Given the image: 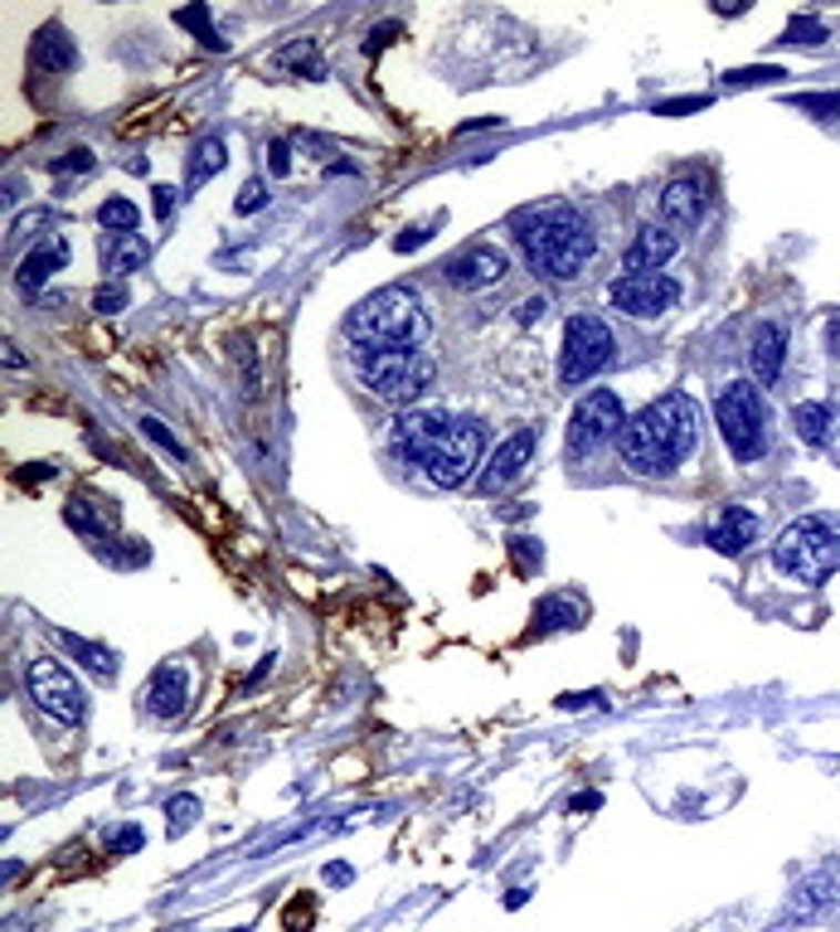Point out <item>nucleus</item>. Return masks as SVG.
<instances>
[{"label": "nucleus", "instance_id": "obj_1", "mask_svg": "<svg viewBox=\"0 0 840 932\" xmlns=\"http://www.w3.org/2000/svg\"><path fill=\"white\" fill-rule=\"evenodd\" d=\"M622 462L636 477H670L695 457L699 447V403L690 393H660L656 403H646L642 413L622 428Z\"/></svg>", "mask_w": 840, "mask_h": 932}, {"label": "nucleus", "instance_id": "obj_2", "mask_svg": "<svg viewBox=\"0 0 840 932\" xmlns=\"http://www.w3.org/2000/svg\"><path fill=\"white\" fill-rule=\"evenodd\" d=\"M515 244L525 253L534 277H544V283H568L597 253V234L578 204L550 199V204H530L525 214H515Z\"/></svg>", "mask_w": 840, "mask_h": 932}, {"label": "nucleus", "instance_id": "obj_3", "mask_svg": "<svg viewBox=\"0 0 840 932\" xmlns=\"http://www.w3.org/2000/svg\"><path fill=\"white\" fill-rule=\"evenodd\" d=\"M428 330V306L413 287H379L346 316V336L360 350H418Z\"/></svg>", "mask_w": 840, "mask_h": 932}, {"label": "nucleus", "instance_id": "obj_4", "mask_svg": "<svg viewBox=\"0 0 840 932\" xmlns=\"http://www.w3.org/2000/svg\"><path fill=\"white\" fill-rule=\"evenodd\" d=\"M772 569L792 583H807L817 588L840 569V520L831 515H801L792 520L778 544H772Z\"/></svg>", "mask_w": 840, "mask_h": 932}, {"label": "nucleus", "instance_id": "obj_5", "mask_svg": "<svg viewBox=\"0 0 840 932\" xmlns=\"http://www.w3.org/2000/svg\"><path fill=\"white\" fill-rule=\"evenodd\" d=\"M715 418H719V438L734 452V462H758V457L768 452V403H762L758 385H748V379L724 385L715 399Z\"/></svg>", "mask_w": 840, "mask_h": 932}, {"label": "nucleus", "instance_id": "obj_6", "mask_svg": "<svg viewBox=\"0 0 840 932\" xmlns=\"http://www.w3.org/2000/svg\"><path fill=\"white\" fill-rule=\"evenodd\" d=\"M355 369L365 389L385 403H413L438 375V365L423 350H355Z\"/></svg>", "mask_w": 840, "mask_h": 932}, {"label": "nucleus", "instance_id": "obj_7", "mask_svg": "<svg viewBox=\"0 0 840 932\" xmlns=\"http://www.w3.org/2000/svg\"><path fill=\"white\" fill-rule=\"evenodd\" d=\"M613 365V330H607L603 316L578 311L568 316L564 326V355H559V385H588L593 375Z\"/></svg>", "mask_w": 840, "mask_h": 932}, {"label": "nucleus", "instance_id": "obj_8", "mask_svg": "<svg viewBox=\"0 0 840 932\" xmlns=\"http://www.w3.org/2000/svg\"><path fill=\"white\" fill-rule=\"evenodd\" d=\"M481 447H486V428H481L477 418H452V428L432 442V452L423 462L428 481H432V487H448V491L467 487L477 462H481Z\"/></svg>", "mask_w": 840, "mask_h": 932}, {"label": "nucleus", "instance_id": "obj_9", "mask_svg": "<svg viewBox=\"0 0 840 932\" xmlns=\"http://www.w3.org/2000/svg\"><path fill=\"white\" fill-rule=\"evenodd\" d=\"M622 428H627V413H622V399L613 389H593L588 399L574 408V418H568V457L583 462V457L603 452L607 442L622 438Z\"/></svg>", "mask_w": 840, "mask_h": 932}, {"label": "nucleus", "instance_id": "obj_10", "mask_svg": "<svg viewBox=\"0 0 840 932\" xmlns=\"http://www.w3.org/2000/svg\"><path fill=\"white\" fill-rule=\"evenodd\" d=\"M24 685H30V699L40 705L49 719L59 724H83L88 714V699H83V685L69 675L63 660H30V675H24Z\"/></svg>", "mask_w": 840, "mask_h": 932}, {"label": "nucleus", "instance_id": "obj_11", "mask_svg": "<svg viewBox=\"0 0 840 932\" xmlns=\"http://www.w3.org/2000/svg\"><path fill=\"white\" fill-rule=\"evenodd\" d=\"M607 301H613V311L632 316V321H656V316H666L670 306L680 301V283L666 273L617 277V283L607 287Z\"/></svg>", "mask_w": 840, "mask_h": 932}, {"label": "nucleus", "instance_id": "obj_12", "mask_svg": "<svg viewBox=\"0 0 840 932\" xmlns=\"http://www.w3.org/2000/svg\"><path fill=\"white\" fill-rule=\"evenodd\" d=\"M452 428V418L442 408H409V413L393 418V452L409 457V462H428L432 442Z\"/></svg>", "mask_w": 840, "mask_h": 932}, {"label": "nucleus", "instance_id": "obj_13", "mask_svg": "<svg viewBox=\"0 0 840 932\" xmlns=\"http://www.w3.org/2000/svg\"><path fill=\"white\" fill-rule=\"evenodd\" d=\"M534 447H540V428H520L511 432L501 447L491 452V462L486 471H481V491H505V487H515L520 477H525V467H530V457H534Z\"/></svg>", "mask_w": 840, "mask_h": 932}, {"label": "nucleus", "instance_id": "obj_14", "mask_svg": "<svg viewBox=\"0 0 840 932\" xmlns=\"http://www.w3.org/2000/svg\"><path fill=\"white\" fill-rule=\"evenodd\" d=\"M442 277L457 287V291H481V287H495L505 277V253L491 248V244H472L462 248L457 258L442 267Z\"/></svg>", "mask_w": 840, "mask_h": 932}, {"label": "nucleus", "instance_id": "obj_15", "mask_svg": "<svg viewBox=\"0 0 840 932\" xmlns=\"http://www.w3.org/2000/svg\"><path fill=\"white\" fill-rule=\"evenodd\" d=\"M680 253V238L670 234V228L660 224H646L642 234L632 238V248L622 253V277H642V273H656V267H666L670 258Z\"/></svg>", "mask_w": 840, "mask_h": 932}, {"label": "nucleus", "instance_id": "obj_16", "mask_svg": "<svg viewBox=\"0 0 840 932\" xmlns=\"http://www.w3.org/2000/svg\"><path fill=\"white\" fill-rule=\"evenodd\" d=\"M836 903H840V860H826L821 870H811L797 884V893H792V918L811 923V918L831 913Z\"/></svg>", "mask_w": 840, "mask_h": 932}, {"label": "nucleus", "instance_id": "obj_17", "mask_svg": "<svg viewBox=\"0 0 840 932\" xmlns=\"http://www.w3.org/2000/svg\"><path fill=\"white\" fill-rule=\"evenodd\" d=\"M754 540H758V515L748 505H719V515L709 520V530H705V544L729 559L744 554Z\"/></svg>", "mask_w": 840, "mask_h": 932}, {"label": "nucleus", "instance_id": "obj_18", "mask_svg": "<svg viewBox=\"0 0 840 932\" xmlns=\"http://www.w3.org/2000/svg\"><path fill=\"white\" fill-rule=\"evenodd\" d=\"M782 360H787V330H782L778 321H762V326L754 330V340H748V369H754L758 389L778 385Z\"/></svg>", "mask_w": 840, "mask_h": 932}, {"label": "nucleus", "instance_id": "obj_19", "mask_svg": "<svg viewBox=\"0 0 840 932\" xmlns=\"http://www.w3.org/2000/svg\"><path fill=\"white\" fill-rule=\"evenodd\" d=\"M705 209H709V185L699 181V175H680V181H670L666 195H660V214H666L670 224H680V228L699 224V219H705Z\"/></svg>", "mask_w": 840, "mask_h": 932}, {"label": "nucleus", "instance_id": "obj_20", "mask_svg": "<svg viewBox=\"0 0 840 932\" xmlns=\"http://www.w3.org/2000/svg\"><path fill=\"white\" fill-rule=\"evenodd\" d=\"M189 699V675L185 666H161L146 685V714L151 719H181Z\"/></svg>", "mask_w": 840, "mask_h": 932}, {"label": "nucleus", "instance_id": "obj_21", "mask_svg": "<svg viewBox=\"0 0 840 932\" xmlns=\"http://www.w3.org/2000/svg\"><path fill=\"white\" fill-rule=\"evenodd\" d=\"M63 267H69V244H63V238H44L40 248H34V253H24V258H20L16 287L24 291V297H34V291H40V287L49 283V277L63 273Z\"/></svg>", "mask_w": 840, "mask_h": 932}, {"label": "nucleus", "instance_id": "obj_22", "mask_svg": "<svg viewBox=\"0 0 840 932\" xmlns=\"http://www.w3.org/2000/svg\"><path fill=\"white\" fill-rule=\"evenodd\" d=\"M30 59H34V69H40V73H73V69H79V49H73V40L63 30H54V24L40 30Z\"/></svg>", "mask_w": 840, "mask_h": 932}, {"label": "nucleus", "instance_id": "obj_23", "mask_svg": "<svg viewBox=\"0 0 840 932\" xmlns=\"http://www.w3.org/2000/svg\"><path fill=\"white\" fill-rule=\"evenodd\" d=\"M792 428L807 447H826L836 438V413L826 403H797L792 408Z\"/></svg>", "mask_w": 840, "mask_h": 932}, {"label": "nucleus", "instance_id": "obj_24", "mask_svg": "<svg viewBox=\"0 0 840 932\" xmlns=\"http://www.w3.org/2000/svg\"><path fill=\"white\" fill-rule=\"evenodd\" d=\"M146 258H151V244L142 234H122V238H112L107 244V273L112 277H126V273H136V267H146Z\"/></svg>", "mask_w": 840, "mask_h": 932}, {"label": "nucleus", "instance_id": "obj_25", "mask_svg": "<svg viewBox=\"0 0 840 932\" xmlns=\"http://www.w3.org/2000/svg\"><path fill=\"white\" fill-rule=\"evenodd\" d=\"M224 142L219 136H205V142H195V151H189V171H185V185L195 190V185H205V181H214V175L224 171Z\"/></svg>", "mask_w": 840, "mask_h": 932}, {"label": "nucleus", "instance_id": "obj_26", "mask_svg": "<svg viewBox=\"0 0 840 932\" xmlns=\"http://www.w3.org/2000/svg\"><path fill=\"white\" fill-rule=\"evenodd\" d=\"M59 646L69 651V656H79L93 675H103V680H112V675H117V656H112L107 646H93V642H83V636H73V632H63Z\"/></svg>", "mask_w": 840, "mask_h": 932}, {"label": "nucleus", "instance_id": "obj_27", "mask_svg": "<svg viewBox=\"0 0 840 932\" xmlns=\"http://www.w3.org/2000/svg\"><path fill=\"white\" fill-rule=\"evenodd\" d=\"M136 219H142V214H136V204L132 199H103L98 204V224L107 228V234H136Z\"/></svg>", "mask_w": 840, "mask_h": 932}, {"label": "nucleus", "instance_id": "obj_28", "mask_svg": "<svg viewBox=\"0 0 840 932\" xmlns=\"http://www.w3.org/2000/svg\"><path fill=\"white\" fill-rule=\"evenodd\" d=\"M277 63L291 73H307V79H321V59H316V40H297V44H287L283 54H277Z\"/></svg>", "mask_w": 840, "mask_h": 932}, {"label": "nucleus", "instance_id": "obj_29", "mask_svg": "<svg viewBox=\"0 0 840 932\" xmlns=\"http://www.w3.org/2000/svg\"><path fill=\"white\" fill-rule=\"evenodd\" d=\"M195 821H199V797H171L165 801V831L171 836H185Z\"/></svg>", "mask_w": 840, "mask_h": 932}, {"label": "nucleus", "instance_id": "obj_30", "mask_svg": "<svg viewBox=\"0 0 840 932\" xmlns=\"http://www.w3.org/2000/svg\"><path fill=\"white\" fill-rule=\"evenodd\" d=\"M787 102L801 107V112H811V117H821V122L840 117V93H797V98H787Z\"/></svg>", "mask_w": 840, "mask_h": 932}, {"label": "nucleus", "instance_id": "obj_31", "mask_svg": "<svg viewBox=\"0 0 840 932\" xmlns=\"http://www.w3.org/2000/svg\"><path fill=\"white\" fill-rule=\"evenodd\" d=\"M787 44H807V49L826 44V24L811 20V16H797L792 24H787Z\"/></svg>", "mask_w": 840, "mask_h": 932}, {"label": "nucleus", "instance_id": "obj_32", "mask_svg": "<svg viewBox=\"0 0 840 932\" xmlns=\"http://www.w3.org/2000/svg\"><path fill=\"white\" fill-rule=\"evenodd\" d=\"M787 79V73L778 69V63H758V69H734V73H724V83L729 88H748V83H778Z\"/></svg>", "mask_w": 840, "mask_h": 932}, {"label": "nucleus", "instance_id": "obj_33", "mask_svg": "<svg viewBox=\"0 0 840 932\" xmlns=\"http://www.w3.org/2000/svg\"><path fill=\"white\" fill-rule=\"evenodd\" d=\"M40 228H54V209H30V214H20V219L10 224V234H16V238H40Z\"/></svg>", "mask_w": 840, "mask_h": 932}, {"label": "nucleus", "instance_id": "obj_34", "mask_svg": "<svg viewBox=\"0 0 840 932\" xmlns=\"http://www.w3.org/2000/svg\"><path fill=\"white\" fill-rule=\"evenodd\" d=\"M181 24H189V30H199V40H205L209 49H224V40L214 30H205V20H209V10L205 6H189V10H181V16H175Z\"/></svg>", "mask_w": 840, "mask_h": 932}, {"label": "nucleus", "instance_id": "obj_35", "mask_svg": "<svg viewBox=\"0 0 840 932\" xmlns=\"http://www.w3.org/2000/svg\"><path fill=\"white\" fill-rule=\"evenodd\" d=\"M263 204H267V185H263V181H248L244 190H238L234 209H238V214H253V209H263Z\"/></svg>", "mask_w": 840, "mask_h": 932}, {"label": "nucleus", "instance_id": "obj_36", "mask_svg": "<svg viewBox=\"0 0 840 932\" xmlns=\"http://www.w3.org/2000/svg\"><path fill=\"white\" fill-rule=\"evenodd\" d=\"M142 840H146V836H142V826H122V831H112V836H107V850H112V854L142 850Z\"/></svg>", "mask_w": 840, "mask_h": 932}, {"label": "nucleus", "instance_id": "obj_37", "mask_svg": "<svg viewBox=\"0 0 840 932\" xmlns=\"http://www.w3.org/2000/svg\"><path fill=\"white\" fill-rule=\"evenodd\" d=\"M142 432H146V438L156 442V447H165V452H171V457H185V447L175 442L171 432H165V423H156V418H142Z\"/></svg>", "mask_w": 840, "mask_h": 932}, {"label": "nucleus", "instance_id": "obj_38", "mask_svg": "<svg viewBox=\"0 0 840 932\" xmlns=\"http://www.w3.org/2000/svg\"><path fill=\"white\" fill-rule=\"evenodd\" d=\"M93 306H98V311H103V316H112V311H122V306H126V287H122V283H112V287H98V297H93Z\"/></svg>", "mask_w": 840, "mask_h": 932}, {"label": "nucleus", "instance_id": "obj_39", "mask_svg": "<svg viewBox=\"0 0 840 932\" xmlns=\"http://www.w3.org/2000/svg\"><path fill=\"white\" fill-rule=\"evenodd\" d=\"M267 171H273V175H287V171H291V146H287V142H273V146H267Z\"/></svg>", "mask_w": 840, "mask_h": 932}, {"label": "nucleus", "instance_id": "obj_40", "mask_svg": "<svg viewBox=\"0 0 840 932\" xmlns=\"http://www.w3.org/2000/svg\"><path fill=\"white\" fill-rule=\"evenodd\" d=\"M709 98H680V102H656V117H680V112H695L705 107Z\"/></svg>", "mask_w": 840, "mask_h": 932}, {"label": "nucleus", "instance_id": "obj_41", "mask_svg": "<svg viewBox=\"0 0 840 932\" xmlns=\"http://www.w3.org/2000/svg\"><path fill=\"white\" fill-rule=\"evenodd\" d=\"M88 165H93V151H69V156L63 161H54V171H69V175H79V171H88Z\"/></svg>", "mask_w": 840, "mask_h": 932}, {"label": "nucleus", "instance_id": "obj_42", "mask_svg": "<svg viewBox=\"0 0 840 932\" xmlns=\"http://www.w3.org/2000/svg\"><path fill=\"white\" fill-rule=\"evenodd\" d=\"M540 316H544V297H530V301H520V306H515V321H520V326L540 321Z\"/></svg>", "mask_w": 840, "mask_h": 932}, {"label": "nucleus", "instance_id": "obj_43", "mask_svg": "<svg viewBox=\"0 0 840 932\" xmlns=\"http://www.w3.org/2000/svg\"><path fill=\"white\" fill-rule=\"evenodd\" d=\"M151 195H156V214H161V219H171V209H175V190H171V185H156Z\"/></svg>", "mask_w": 840, "mask_h": 932}, {"label": "nucleus", "instance_id": "obj_44", "mask_svg": "<svg viewBox=\"0 0 840 932\" xmlns=\"http://www.w3.org/2000/svg\"><path fill=\"white\" fill-rule=\"evenodd\" d=\"M423 238H428V228H403V238H399V244H393V248H399V253H409V248H418V244H423Z\"/></svg>", "mask_w": 840, "mask_h": 932}, {"label": "nucleus", "instance_id": "obj_45", "mask_svg": "<svg viewBox=\"0 0 840 932\" xmlns=\"http://www.w3.org/2000/svg\"><path fill=\"white\" fill-rule=\"evenodd\" d=\"M326 884H350V864H326Z\"/></svg>", "mask_w": 840, "mask_h": 932}, {"label": "nucleus", "instance_id": "obj_46", "mask_svg": "<svg viewBox=\"0 0 840 932\" xmlns=\"http://www.w3.org/2000/svg\"><path fill=\"white\" fill-rule=\"evenodd\" d=\"M597 801H603V797H597V791H583V797H574V811H593Z\"/></svg>", "mask_w": 840, "mask_h": 932}, {"label": "nucleus", "instance_id": "obj_47", "mask_svg": "<svg viewBox=\"0 0 840 932\" xmlns=\"http://www.w3.org/2000/svg\"><path fill=\"white\" fill-rule=\"evenodd\" d=\"M228 932H244V928H228Z\"/></svg>", "mask_w": 840, "mask_h": 932}]
</instances>
